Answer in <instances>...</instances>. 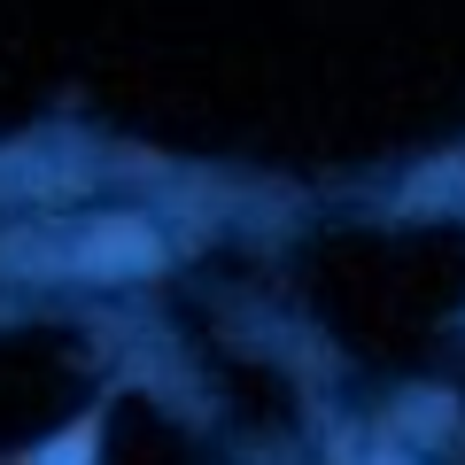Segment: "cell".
I'll list each match as a JSON object with an SVG mask.
<instances>
[{
  "mask_svg": "<svg viewBox=\"0 0 465 465\" xmlns=\"http://www.w3.org/2000/svg\"><path fill=\"white\" fill-rule=\"evenodd\" d=\"M101 458V411H85V419H70L63 434H47L39 450H24L16 465H94Z\"/></svg>",
  "mask_w": 465,
  "mask_h": 465,
  "instance_id": "3",
  "label": "cell"
},
{
  "mask_svg": "<svg viewBox=\"0 0 465 465\" xmlns=\"http://www.w3.org/2000/svg\"><path fill=\"white\" fill-rule=\"evenodd\" d=\"M63 272L70 280H140V272H163V241L140 217H85L70 232Z\"/></svg>",
  "mask_w": 465,
  "mask_h": 465,
  "instance_id": "1",
  "label": "cell"
},
{
  "mask_svg": "<svg viewBox=\"0 0 465 465\" xmlns=\"http://www.w3.org/2000/svg\"><path fill=\"white\" fill-rule=\"evenodd\" d=\"M85 186V163L54 140H24V148H0V194H24V202H63Z\"/></svg>",
  "mask_w": 465,
  "mask_h": 465,
  "instance_id": "2",
  "label": "cell"
},
{
  "mask_svg": "<svg viewBox=\"0 0 465 465\" xmlns=\"http://www.w3.org/2000/svg\"><path fill=\"white\" fill-rule=\"evenodd\" d=\"M381 465H403V458H388V450H381Z\"/></svg>",
  "mask_w": 465,
  "mask_h": 465,
  "instance_id": "4",
  "label": "cell"
}]
</instances>
